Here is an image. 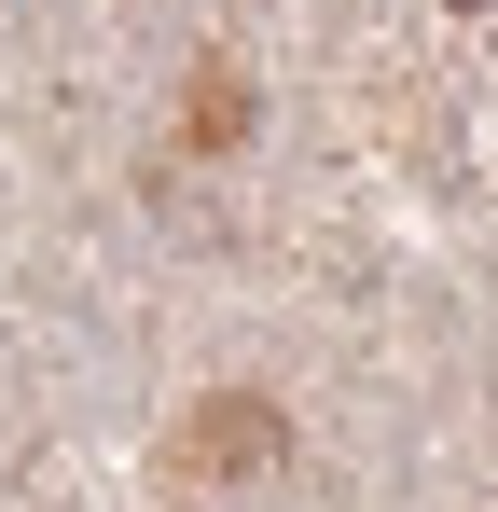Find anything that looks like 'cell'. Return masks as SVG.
I'll list each match as a JSON object with an SVG mask.
<instances>
[{
	"label": "cell",
	"instance_id": "1",
	"mask_svg": "<svg viewBox=\"0 0 498 512\" xmlns=\"http://www.w3.org/2000/svg\"><path fill=\"white\" fill-rule=\"evenodd\" d=\"M457 14H498V0H457Z\"/></svg>",
	"mask_w": 498,
	"mask_h": 512
}]
</instances>
